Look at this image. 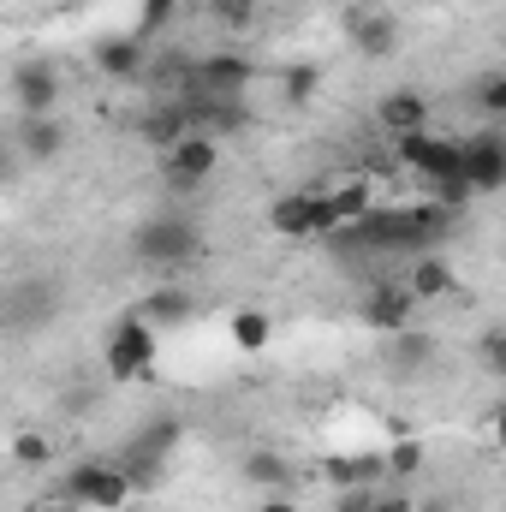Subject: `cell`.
Instances as JSON below:
<instances>
[{
    "label": "cell",
    "instance_id": "cell-1",
    "mask_svg": "<svg viewBox=\"0 0 506 512\" xmlns=\"http://www.w3.org/2000/svg\"><path fill=\"white\" fill-rule=\"evenodd\" d=\"M131 256L143 268H185L203 256V233L185 209H167V215H149L137 233H131Z\"/></svg>",
    "mask_w": 506,
    "mask_h": 512
},
{
    "label": "cell",
    "instance_id": "cell-2",
    "mask_svg": "<svg viewBox=\"0 0 506 512\" xmlns=\"http://www.w3.org/2000/svg\"><path fill=\"white\" fill-rule=\"evenodd\" d=\"M131 495H137V489H131V477L114 459H78V465L66 471V489H60V501L96 507V512H120Z\"/></svg>",
    "mask_w": 506,
    "mask_h": 512
},
{
    "label": "cell",
    "instance_id": "cell-3",
    "mask_svg": "<svg viewBox=\"0 0 506 512\" xmlns=\"http://www.w3.org/2000/svg\"><path fill=\"white\" fill-rule=\"evenodd\" d=\"M215 173H221V137H209V131H185L179 143L161 149V179L173 191H197Z\"/></svg>",
    "mask_w": 506,
    "mask_h": 512
},
{
    "label": "cell",
    "instance_id": "cell-4",
    "mask_svg": "<svg viewBox=\"0 0 506 512\" xmlns=\"http://www.w3.org/2000/svg\"><path fill=\"white\" fill-rule=\"evenodd\" d=\"M155 352H161L155 328L143 316H120L114 334H108V376L114 382H149L155 376Z\"/></svg>",
    "mask_w": 506,
    "mask_h": 512
},
{
    "label": "cell",
    "instance_id": "cell-5",
    "mask_svg": "<svg viewBox=\"0 0 506 512\" xmlns=\"http://www.w3.org/2000/svg\"><path fill=\"white\" fill-rule=\"evenodd\" d=\"M459 173H465V185H471L477 197L506 191V137H501V126H483L477 137L459 143Z\"/></svg>",
    "mask_w": 506,
    "mask_h": 512
},
{
    "label": "cell",
    "instance_id": "cell-6",
    "mask_svg": "<svg viewBox=\"0 0 506 512\" xmlns=\"http://www.w3.org/2000/svg\"><path fill=\"white\" fill-rule=\"evenodd\" d=\"M268 227L280 239H328L334 233V215L322 203V191H286L268 203Z\"/></svg>",
    "mask_w": 506,
    "mask_h": 512
},
{
    "label": "cell",
    "instance_id": "cell-7",
    "mask_svg": "<svg viewBox=\"0 0 506 512\" xmlns=\"http://www.w3.org/2000/svg\"><path fill=\"white\" fill-rule=\"evenodd\" d=\"M393 155H399V167H411L423 179H453L459 173V137L411 131V137H393Z\"/></svg>",
    "mask_w": 506,
    "mask_h": 512
},
{
    "label": "cell",
    "instance_id": "cell-8",
    "mask_svg": "<svg viewBox=\"0 0 506 512\" xmlns=\"http://www.w3.org/2000/svg\"><path fill=\"white\" fill-rule=\"evenodd\" d=\"M346 42L364 60H387L399 48V18L387 6H346Z\"/></svg>",
    "mask_w": 506,
    "mask_h": 512
},
{
    "label": "cell",
    "instance_id": "cell-9",
    "mask_svg": "<svg viewBox=\"0 0 506 512\" xmlns=\"http://www.w3.org/2000/svg\"><path fill=\"white\" fill-rule=\"evenodd\" d=\"M358 310H364V322H370L376 334H387V340H393V334H405V328H411L417 298H411L399 280H381V286H370V292H364V304H358Z\"/></svg>",
    "mask_w": 506,
    "mask_h": 512
},
{
    "label": "cell",
    "instance_id": "cell-10",
    "mask_svg": "<svg viewBox=\"0 0 506 512\" xmlns=\"http://www.w3.org/2000/svg\"><path fill=\"white\" fill-rule=\"evenodd\" d=\"M12 102H18V114H54L60 108V72L54 66H42V60H24V66H12Z\"/></svg>",
    "mask_w": 506,
    "mask_h": 512
},
{
    "label": "cell",
    "instance_id": "cell-11",
    "mask_svg": "<svg viewBox=\"0 0 506 512\" xmlns=\"http://www.w3.org/2000/svg\"><path fill=\"white\" fill-rule=\"evenodd\" d=\"M66 143H72V131L60 126V114H24L18 120V155L30 167H54L66 155Z\"/></svg>",
    "mask_w": 506,
    "mask_h": 512
},
{
    "label": "cell",
    "instance_id": "cell-12",
    "mask_svg": "<svg viewBox=\"0 0 506 512\" xmlns=\"http://www.w3.org/2000/svg\"><path fill=\"white\" fill-rule=\"evenodd\" d=\"M376 126L387 131V137L429 131V96H423V90H387L376 102Z\"/></svg>",
    "mask_w": 506,
    "mask_h": 512
},
{
    "label": "cell",
    "instance_id": "cell-13",
    "mask_svg": "<svg viewBox=\"0 0 506 512\" xmlns=\"http://www.w3.org/2000/svg\"><path fill=\"white\" fill-rule=\"evenodd\" d=\"M90 66L102 72V78H143V66H149V54H143V36H102L96 48H90Z\"/></svg>",
    "mask_w": 506,
    "mask_h": 512
},
{
    "label": "cell",
    "instance_id": "cell-14",
    "mask_svg": "<svg viewBox=\"0 0 506 512\" xmlns=\"http://www.w3.org/2000/svg\"><path fill=\"white\" fill-rule=\"evenodd\" d=\"M322 203H328L334 227H352V221H364V215L376 209V179H370V173H352V179L328 185V191H322Z\"/></svg>",
    "mask_w": 506,
    "mask_h": 512
},
{
    "label": "cell",
    "instance_id": "cell-15",
    "mask_svg": "<svg viewBox=\"0 0 506 512\" xmlns=\"http://www.w3.org/2000/svg\"><path fill=\"white\" fill-rule=\"evenodd\" d=\"M399 286H405L417 304H435V298H453V292H459V274H453L441 256L423 251V256H411V268H405V280H399Z\"/></svg>",
    "mask_w": 506,
    "mask_h": 512
},
{
    "label": "cell",
    "instance_id": "cell-16",
    "mask_svg": "<svg viewBox=\"0 0 506 512\" xmlns=\"http://www.w3.org/2000/svg\"><path fill=\"white\" fill-rule=\"evenodd\" d=\"M251 84V60L245 54H209L197 60V90L203 96H239Z\"/></svg>",
    "mask_w": 506,
    "mask_h": 512
},
{
    "label": "cell",
    "instance_id": "cell-17",
    "mask_svg": "<svg viewBox=\"0 0 506 512\" xmlns=\"http://www.w3.org/2000/svg\"><path fill=\"white\" fill-rule=\"evenodd\" d=\"M239 471H245V483H256L262 495H286V489H292V465H286L274 447H251Z\"/></svg>",
    "mask_w": 506,
    "mask_h": 512
},
{
    "label": "cell",
    "instance_id": "cell-18",
    "mask_svg": "<svg viewBox=\"0 0 506 512\" xmlns=\"http://www.w3.org/2000/svg\"><path fill=\"white\" fill-rule=\"evenodd\" d=\"M191 310H197V304H191V292H179V286H161V292H149V298L137 304V316H143L149 328H167V322L179 328V322H191Z\"/></svg>",
    "mask_w": 506,
    "mask_h": 512
},
{
    "label": "cell",
    "instance_id": "cell-19",
    "mask_svg": "<svg viewBox=\"0 0 506 512\" xmlns=\"http://www.w3.org/2000/svg\"><path fill=\"white\" fill-rule=\"evenodd\" d=\"M179 441H185L179 417H155V423H143V429H137L131 453H149V459H173V447H179Z\"/></svg>",
    "mask_w": 506,
    "mask_h": 512
},
{
    "label": "cell",
    "instance_id": "cell-20",
    "mask_svg": "<svg viewBox=\"0 0 506 512\" xmlns=\"http://www.w3.org/2000/svg\"><path fill=\"white\" fill-rule=\"evenodd\" d=\"M227 334H233V346H239V352H268V340H274V322H268V310H233Z\"/></svg>",
    "mask_w": 506,
    "mask_h": 512
},
{
    "label": "cell",
    "instance_id": "cell-21",
    "mask_svg": "<svg viewBox=\"0 0 506 512\" xmlns=\"http://www.w3.org/2000/svg\"><path fill=\"white\" fill-rule=\"evenodd\" d=\"M143 143H155V149H167V143H179L185 131H191V120H185V108L179 102H167V108H155V114H143Z\"/></svg>",
    "mask_w": 506,
    "mask_h": 512
},
{
    "label": "cell",
    "instance_id": "cell-22",
    "mask_svg": "<svg viewBox=\"0 0 506 512\" xmlns=\"http://www.w3.org/2000/svg\"><path fill=\"white\" fill-rule=\"evenodd\" d=\"M316 90H322V66L298 60V66H286V72H280V96H286V108H310V102H316Z\"/></svg>",
    "mask_w": 506,
    "mask_h": 512
},
{
    "label": "cell",
    "instance_id": "cell-23",
    "mask_svg": "<svg viewBox=\"0 0 506 512\" xmlns=\"http://www.w3.org/2000/svg\"><path fill=\"white\" fill-rule=\"evenodd\" d=\"M477 114H483V126L506 120V72H483L477 78Z\"/></svg>",
    "mask_w": 506,
    "mask_h": 512
},
{
    "label": "cell",
    "instance_id": "cell-24",
    "mask_svg": "<svg viewBox=\"0 0 506 512\" xmlns=\"http://www.w3.org/2000/svg\"><path fill=\"white\" fill-rule=\"evenodd\" d=\"M6 453H12V465H48V459H54V441H48L42 429H18Z\"/></svg>",
    "mask_w": 506,
    "mask_h": 512
},
{
    "label": "cell",
    "instance_id": "cell-25",
    "mask_svg": "<svg viewBox=\"0 0 506 512\" xmlns=\"http://www.w3.org/2000/svg\"><path fill=\"white\" fill-rule=\"evenodd\" d=\"M209 18L221 30H251L256 24V0H209Z\"/></svg>",
    "mask_w": 506,
    "mask_h": 512
},
{
    "label": "cell",
    "instance_id": "cell-26",
    "mask_svg": "<svg viewBox=\"0 0 506 512\" xmlns=\"http://www.w3.org/2000/svg\"><path fill=\"white\" fill-rule=\"evenodd\" d=\"M381 465H387L393 477H417V471H423V441H393V447L381 453Z\"/></svg>",
    "mask_w": 506,
    "mask_h": 512
},
{
    "label": "cell",
    "instance_id": "cell-27",
    "mask_svg": "<svg viewBox=\"0 0 506 512\" xmlns=\"http://www.w3.org/2000/svg\"><path fill=\"white\" fill-rule=\"evenodd\" d=\"M173 6H179V0H143V18H137V30H131V36H155V30L173 18Z\"/></svg>",
    "mask_w": 506,
    "mask_h": 512
},
{
    "label": "cell",
    "instance_id": "cell-28",
    "mask_svg": "<svg viewBox=\"0 0 506 512\" xmlns=\"http://www.w3.org/2000/svg\"><path fill=\"white\" fill-rule=\"evenodd\" d=\"M417 507V495H405V489H370V512H411Z\"/></svg>",
    "mask_w": 506,
    "mask_h": 512
},
{
    "label": "cell",
    "instance_id": "cell-29",
    "mask_svg": "<svg viewBox=\"0 0 506 512\" xmlns=\"http://www.w3.org/2000/svg\"><path fill=\"white\" fill-rule=\"evenodd\" d=\"M501 346H506V340H501V328H495V334H483V364H489V370H495V376H501V370H506Z\"/></svg>",
    "mask_w": 506,
    "mask_h": 512
},
{
    "label": "cell",
    "instance_id": "cell-30",
    "mask_svg": "<svg viewBox=\"0 0 506 512\" xmlns=\"http://www.w3.org/2000/svg\"><path fill=\"white\" fill-rule=\"evenodd\" d=\"M256 512H304L298 501H286V495H262V507Z\"/></svg>",
    "mask_w": 506,
    "mask_h": 512
},
{
    "label": "cell",
    "instance_id": "cell-31",
    "mask_svg": "<svg viewBox=\"0 0 506 512\" xmlns=\"http://www.w3.org/2000/svg\"><path fill=\"white\" fill-rule=\"evenodd\" d=\"M30 512H78V507H72V501H60V495H42Z\"/></svg>",
    "mask_w": 506,
    "mask_h": 512
}]
</instances>
